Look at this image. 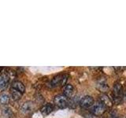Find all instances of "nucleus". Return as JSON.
Wrapping results in <instances>:
<instances>
[{"label": "nucleus", "mask_w": 126, "mask_h": 118, "mask_svg": "<svg viewBox=\"0 0 126 118\" xmlns=\"http://www.w3.org/2000/svg\"><path fill=\"white\" fill-rule=\"evenodd\" d=\"M2 113H3L4 117L6 118H11L14 115L13 111H12V109L10 108H4L2 109Z\"/></svg>", "instance_id": "nucleus-15"}, {"label": "nucleus", "mask_w": 126, "mask_h": 118, "mask_svg": "<svg viewBox=\"0 0 126 118\" xmlns=\"http://www.w3.org/2000/svg\"><path fill=\"white\" fill-rule=\"evenodd\" d=\"M99 99H100V102L104 104L106 107V106H107V107H111L113 105L112 100L110 99V98H109V96L106 95V94H101L99 95Z\"/></svg>", "instance_id": "nucleus-8"}, {"label": "nucleus", "mask_w": 126, "mask_h": 118, "mask_svg": "<svg viewBox=\"0 0 126 118\" xmlns=\"http://www.w3.org/2000/svg\"><path fill=\"white\" fill-rule=\"evenodd\" d=\"M10 82V78L6 73L0 74V90H4L6 88Z\"/></svg>", "instance_id": "nucleus-6"}, {"label": "nucleus", "mask_w": 126, "mask_h": 118, "mask_svg": "<svg viewBox=\"0 0 126 118\" xmlns=\"http://www.w3.org/2000/svg\"><path fill=\"white\" fill-rule=\"evenodd\" d=\"M74 93V88L71 84H65L63 88V95H65L66 98H71L73 95Z\"/></svg>", "instance_id": "nucleus-7"}, {"label": "nucleus", "mask_w": 126, "mask_h": 118, "mask_svg": "<svg viewBox=\"0 0 126 118\" xmlns=\"http://www.w3.org/2000/svg\"><path fill=\"white\" fill-rule=\"evenodd\" d=\"M22 94H21V92H19L18 90L12 88V90H11V97H12V98H13L14 100H15V101L20 100L21 98V97H22Z\"/></svg>", "instance_id": "nucleus-14"}, {"label": "nucleus", "mask_w": 126, "mask_h": 118, "mask_svg": "<svg viewBox=\"0 0 126 118\" xmlns=\"http://www.w3.org/2000/svg\"><path fill=\"white\" fill-rule=\"evenodd\" d=\"M97 88L102 93H106L109 90V86L105 81H101L98 83L97 85Z\"/></svg>", "instance_id": "nucleus-13"}, {"label": "nucleus", "mask_w": 126, "mask_h": 118, "mask_svg": "<svg viewBox=\"0 0 126 118\" xmlns=\"http://www.w3.org/2000/svg\"><path fill=\"white\" fill-rule=\"evenodd\" d=\"M54 105L52 104H50V103H48V104H47V105L43 106V107L41 108V109H40V112H41V113L43 114V115L47 116V115H49V114H50L54 111Z\"/></svg>", "instance_id": "nucleus-10"}, {"label": "nucleus", "mask_w": 126, "mask_h": 118, "mask_svg": "<svg viewBox=\"0 0 126 118\" xmlns=\"http://www.w3.org/2000/svg\"><path fill=\"white\" fill-rule=\"evenodd\" d=\"M12 88L18 90L19 92H21V94H24L25 92V86L24 85L23 83L20 81H14L12 83Z\"/></svg>", "instance_id": "nucleus-9"}, {"label": "nucleus", "mask_w": 126, "mask_h": 118, "mask_svg": "<svg viewBox=\"0 0 126 118\" xmlns=\"http://www.w3.org/2000/svg\"><path fill=\"white\" fill-rule=\"evenodd\" d=\"M113 102L115 104H120L123 100V88L120 83H116L113 85V92H112Z\"/></svg>", "instance_id": "nucleus-1"}, {"label": "nucleus", "mask_w": 126, "mask_h": 118, "mask_svg": "<svg viewBox=\"0 0 126 118\" xmlns=\"http://www.w3.org/2000/svg\"><path fill=\"white\" fill-rule=\"evenodd\" d=\"M67 78H68V76L65 74L57 75V76H54L52 79V80H51V85H52V87L65 85V83L67 81Z\"/></svg>", "instance_id": "nucleus-4"}, {"label": "nucleus", "mask_w": 126, "mask_h": 118, "mask_svg": "<svg viewBox=\"0 0 126 118\" xmlns=\"http://www.w3.org/2000/svg\"><path fill=\"white\" fill-rule=\"evenodd\" d=\"M106 110V107L104 105V104L101 102L100 101L96 102L94 103L91 109V112L94 116H101L102 115Z\"/></svg>", "instance_id": "nucleus-2"}, {"label": "nucleus", "mask_w": 126, "mask_h": 118, "mask_svg": "<svg viewBox=\"0 0 126 118\" xmlns=\"http://www.w3.org/2000/svg\"><path fill=\"white\" fill-rule=\"evenodd\" d=\"M123 97L126 98V90H125V91H123Z\"/></svg>", "instance_id": "nucleus-16"}, {"label": "nucleus", "mask_w": 126, "mask_h": 118, "mask_svg": "<svg viewBox=\"0 0 126 118\" xmlns=\"http://www.w3.org/2000/svg\"><path fill=\"white\" fill-rule=\"evenodd\" d=\"M79 104H80V105L82 108H84V109L90 108V107H92L94 104V98L90 95H86L84 97H83L80 100Z\"/></svg>", "instance_id": "nucleus-5"}, {"label": "nucleus", "mask_w": 126, "mask_h": 118, "mask_svg": "<svg viewBox=\"0 0 126 118\" xmlns=\"http://www.w3.org/2000/svg\"><path fill=\"white\" fill-rule=\"evenodd\" d=\"M33 106V103L32 102H26L21 106V111L24 113H29L32 111Z\"/></svg>", "instance_id": "nucleus-11"}, {"label": "nucleus", "mask_w": 126, "mask_h": 118, "mask_svg": "<svg viewBox=\"0 0 126 118\" xmlns=\"http://www.w3.org/2000/svg\"><path fill=\"white\" fill-rule=\"evenodd\" d=\"M0 102L2 105H7L10 102V95L6 92L0 94Z\"/></svg>", "instance_id": "nucleus-12"}, {"label": "nucleus", "mask_w": 126, "mask_h": 118, "mask_svg": "<svg viewBox=\"0 0 126 118\" xmlns=\"http://www.w3.org/2000/svg\"><path fill=\"white\" fill-rule=\"evenodd\" d=\"M54 105L60 109H65L69 105V98L63 94H58L54 98Z\"/></svg>", "instance_id": "nucleus-3"}]
</instances>
